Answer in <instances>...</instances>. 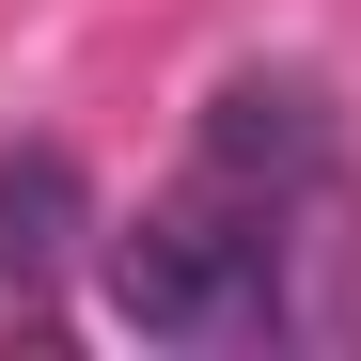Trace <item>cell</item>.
I'll return each instance as SVG.
<instances>
[{
  "mask_svg": "<svg viewBox=\"0 0 361 361\" xmlns=\"http://www.w3.org/2000/svg\"><path fill=\"white\" fill-rule=\"evenodd\" d=\"M94 267H110V330L142 345H283V204L220 189V173L94 235Z\"/></svg>",
  "mask_w": 361,
  "mask_h": 361,
  "instance_id": "1",
  "label": "cell"
},
{
  "mask_svg": "<svg viewBox=\"0 0 361 361\" xmlns=\"http://www.w3.org/2000/svg\"><path fill=\"white\" fill-rule=\"evenodd\" d=\"M330 157H345L330 79H298V63H235L204 94V126H189V173H220V189H252V204H314Z\"/></svg>",
  "mask_w": 361,
  "mask_h": 361,
  "instance_id": "2",
  "label": "cell"
},
{
  "mask_svg": "<svg viewBox=\"0 0 361 361\" xmlns=\"http://www.w3.org/2000/svg\"><path fill=\"white\" fill-rule=\"evenodd\" d=\"M79 252H94V189H79V157H63V142H0V298L32 314Z\"/></svg>",
  "mask_w": 361,
  "mask_h": 361,
  "instance_id": "3",
  "label": "cell"
}]
</instances>
